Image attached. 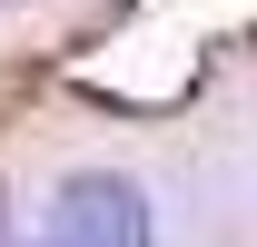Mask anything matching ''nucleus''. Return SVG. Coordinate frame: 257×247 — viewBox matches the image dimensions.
<instances>
[{
	"label": "nucleus",
	"mask_w": 257,
	"mask_h": 247,
	"mask_svg": "<svg viewBox=\"0 0 257 247\" xmlns=\"http://www.w3.org/2000/svg\"><path fill=\"white\" fill-rule=\"evenodd\" d=\"M50 247H159L149 237V198L128 178H69L60 208H50Z\"/></svg>",
	"instance_id": "1"
}]
</instances>
